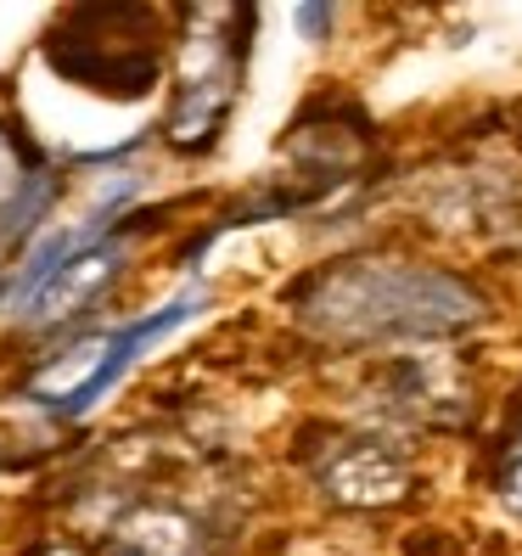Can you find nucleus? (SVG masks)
<instances>
[{"label":"nucleus","mask_w":522,"mask_h":556,"mask_svg":"<svg viewBox=\"0 0 522 556\" xmlns=\"http://www.w3.org/2000/svg\"><path fill=\"white\" fill-rule=\"evenodd\" d=\"M309 315L343 338H394V332H455L483 309L455 276L416 265H354L315 281Z\"/></svg>","instance_id":"f257e3e1"},{"label":"nucleus","mask_w":522,"mask_h":556,"mask_svg":"<svg viewBox=\"0 0 522 556\" xmlns=\"http://www.w3.org/2000/svg\"><path fill=\"white\" fill-rule=\"evenodd\" d=\"M203 304H208V292H203V287H180L175 299H163L157 309H147V315L129 320V326H118V332H107V338H102V349H96L90 377L74 388V400L62 405V416H85V410H96L107 388H118V377H124L129 366H136V359H141L152 343H163L169 332H180L186 320H198V315H203Z\"/></svg>","instance_id":"f03ea898"},{"label":"nucleus","mask_w":522,"mask_h":556,"mask_svg":"<svg viewBox=\"0 0 522 556\" xmlns=\"http://www.w3.org/2000/svg\"><path fill=\"white\" fill-rule=\"evenodd\" d=\"M118 270H124V242H96V248H85L79 258H68V265H62V270L35 292V299H28V309H23L17 320H28V326L68 320V315H79L85 304L102 299Z\"/></svg>","instance_id":"7ed1b4c3"},{"label":"nucleus","mask_w":522,"mask_h":556,"mask_svg":"<svg viewBox=\"0 0 522 556\" xmlns=\"http://www.w3.org/2000/svg\"><path fill=\"white\" fill-rule=\"evenodd\" d=\"M326 489L348 506H382V501H399L405 495V462L387 455L371 439H354L338 450V462L326 467Z\"/></svg>","instance_id":"20e7f679"},{"label":"nucleus","mask_w":522,"mask_h":556,"mask_svg":"<svg viewBox=\"0 0 522 556\" xmlns=\"http://www.w3.org/2000/svg\"><path fill=\"white\" fill-rule=\"evenodd\" d=\"M500 501H506L511 511H522V433H517L511 462H506V472H500Z\"/></svg>","instance_id":"39448f33"}]
</instances>
